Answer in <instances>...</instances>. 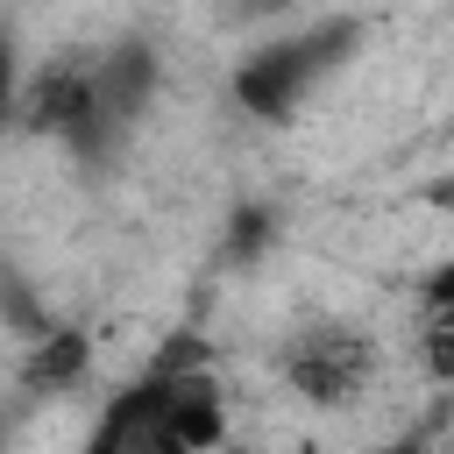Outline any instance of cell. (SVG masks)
Returning a JSON list of instances; mask_svg holds the SVG:
<instances>
[{
  "instance_id": "6da1fadb",
  "label": "cell",
  "mask_w": 454,
  "mask_h": 454,
  "mask_svg": "<svg viewBox=\"0 0 454 454\" xmlns=\"http://www.w3.org/2000/svg\"><path fill=\"white\" fill-rule=\"evenodd\" d=\"M156 92V57L149 43H114L85 64H50L43 85L28 92V128L64 135L85 163H114L128 128L142 121Z\"/></svg>"
},
{
  "instance_id": "7a4b0ae2",
  "label": "cell",
  "mask_w": 454,
  "mask_h": 454,
  "mask_svg": "<svg viewBox=\"0 0 454 454\" xmlns=\"http://www.w3.org/2000/svg\"><path fill=\"white\" fill-rule=\"evenodd\" d=\"M220 433H227V397L213 369L192 348H177L106 404V419L92 426V454H184V447H213Z\"/></svg>"
},
{
  "instance_id": "3957f363",
  "label": "cell",
  "mask_w": 454,
  "mask_h": 454,
  "mask_svg": "<svg viewBox=\"0 0 454 454\" xmlns=\"http://www.w3.org/2000/svg\"><path fill=\"white\" fill-rule=\"evenodd\" d=\"M355 43H362V21H348V14H340V21H312V28L284 35V43H262V50L234 71V99H241L255 121H291V114L305 106V92L355 57Z\"/></svg>"
},
{
  "instance_id": "277c9868",
  "label": "cell",
  "mask_w": 454,
  "mask_h": 454,
  "mask_svg": "<svg viewBox=\"0 0 454 454\" xmlns=\"http://www.w3.org/2000/svg\"><path fill=\"white\" fill-rule=\"evenodd\" d=\"M369 369H376V348H369V333H355V326H312V333H298V340L284 348V376H291V390H305L312 404L355 397V390L369 383Z\"/></svg>"
},
{
  "instance_id": "5b68a950",
  "label": "cell",
  "mask_w": 454,
  "mask_h": 454,
  "mask_svg": "<svg viewBox=\"0 0 454 454\" xmlns=\"http://www.w3.org/2000/svg\"><path fill=\"white\" fill-rule=\"evenodd\" d=\"M85 355H92V348H85V333H71V326H64V333H43V340H35V355H28V369H21V376H28V390H64V383H78V376H85Z\"/></svg>"
},
{
  "instance_id": "8992f818",
  "label": "cell",
  "mask_w": 454,
  "mask_h": 454,
  "mask_svg": "<svg viewBox=\"0 0 454 454\" xmlns=\"http://www.w3.org/2000/svg\"><path fill=\"white\" fill-rule=\"evenodd\" d=\"M426 305H433V319L454 326V262H440V270L426 277Z\"/></svg>"
}]
</instances>
